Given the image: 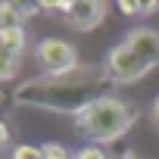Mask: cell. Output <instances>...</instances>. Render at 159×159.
<instances>
[{
	"label": "cell",
	"mask_w": 159,
	"mask_h": 159,
	"mask_svg": "<svg viewBox=\"0 0 159 159\" xmlns=\"http://www.w3.org/2000/svg\"><path fill=\"white\" fill-rule=\"evenodd\" d=\"M116 81L103 66H78L66 75H41L22 81L13 94V100L62 116H81L91 103L112 97Z\"/></svg>",
	"instance_id": "6da1fadb"
},
{
	"label": "cell",
	"mask_w": 159,
	"mask_h": 159,
	"mask_svg": "<svg viewBox=\"0 0 159 159\" xmlns=\"http://www.w3.org/2000/svg\"><path fill=\"white\" fill-rule=\"evenodd\" d=\"M159 66V31L156 28H134L128 31L109 53L103 69L116 84H131L140 81L147 72Z\"/></svg>",
	"instance_id": "7a4b0ae2"
},
{
	"label": "cell",
	"mask_w": 159,
	"mask_h": 159,
	"mask_svg": "<svg viewBox=\"0 0 159 159\" xmlns=\"http://www.w3.org/2000/svg\"><path fill=\"white\" fill-rule=\"evenodd\" d=\"M137 116H140V109L134 103L106 97V100L91 103L81 116H75V128L91 147H100V143H112L122 134H128L131 125L137 122Z\"/></svg>",
	"instance_id": "3957f363"
},
{
	"label": "cell",
	"mask_w": 159,
	"mask_h": 159,
	"mask_svg": "<svg viewBox=\"0 0 159 159\" xmlns=\"http://www.w3.org/2000/svg\"><path fill=\"white\" fill-rule=\"evenodd\" d=\"M34 53H38V66H41L47 75H66V72L78 69V53H75V47L66 44V41H59V38H44V41H38Z\"/></svg>",
	"instance_id": "277c9868"
},
{
	"label": "cell",
	"mask_w": 159,
	"mask_h": 159,
	"mask_svg": "<svg viewBox=\"0 0 159 159\" xmlns=\"http://www.w3.org/2000/svg\"><path fill=\"white\" fill-rule=\"evenodd\" d=\"M62 19L75 31H91L106 19V3L103 0H72L69 10L62 13Z\"/></svg>",
	"instance_id": "5b68a950"
},
{
	"label": "cell",
	"mask_w": 159,
	"mask_h": 159,
	"mask_svg": "<svg viewBox=\"0 0 159 159\" xmlns=\"http://www.w3.org/2000/svg\"><path fill=\"white\" fill-rule=\"evenodd\" d=\"M22 25H25L22 3H0V28H22Z\"/></svg>",
	"instance_id": "8992f818"
},
{
	"label": "cell",
	"mask_w": 159,
	"mask_h": 159,
	"mask_svg": "<svg viewBox=\"0 0 159 159\" xmlns=\"http://www.w3.org/2000/svg\"><path fill=\"white\" fill-rule=\"evenodd\" d=\"M25 28H0V47H7L13 53H22L25 50Z\"/></svg>",
	"instance_id": "52a82bcc"
},
{
	"label": "cell",
	"mask_w": 159,
	"mask_h": 159,
	"mask_svg": "<svg viewBox=\"0 0 159 159\" xmlns=\"http://www.w3.org/2000/svg\"><path fill=\"white\" fill-rule=\"evenodd\" d=\"M19 62H22V53H13L7 47H0V81H10L19 72Z\"/></svg>",
	"instance_id": "ba28073f"
},
{
	"label": "cell",
	"mask_w": 159,
	"mask_h": 159,
	"mask_svg": "<svg viewBox=\"0 0 159 159\" xmlns=\"http://www.w3.org/2000/svg\"><path fill=\"white\" fill-rule=\"evenodd\" d=\"M41 156L44 159H75V156H69V150L62 143H41Z\"/></svg>",
	"instance_id": "9c48e42d"
},
{
	"label": "cell",
	"mask_w": 159,
	"mask_h": 159,
	"mask_svg": "<svg viewBox=\"0 0 159 159\" xmlns=\"http://www.w3.org/2000/svg\"><path fill=\"white\" fill-rule=\"evenodd\" d=\"M13 159H44L41 156V147H31V143H19L13 150Z\"/></svg>",
	"instance_id": "30bf717a"
},
{
	"label": "cell",
	"mask_w": 159,
	"mask_h": 159,
	"mask_svg": "<svg viewBox=\"0 0 159 159\" xmlns=\"http://www.w3.org/2000/svg\"><path fill=\"white\" fill-rule=\"evenodd\" d=\"M75 159H109V156H106L100 147H91V143H88V147H81V150L75 153Z\"/></svg>",
	"instance_id": "8fae6325"
},
{
	"label": "cell",
	"mask_w": 159,
	"mask_h": 159,
	"mask_svg": "<svg viewBox=\"0 0 159 159\" xmlns=\"http://www.w3.org/2000/svg\"><path fill=\"white\" fill-rule=\"evenodd\" d=\"M119 13H122V16H137V13H143V3H128V0H122V3H119Z\"/></svg>",
	"instance_id": "7c38bea8"
},
{
	"label": "cell",
	"mask_w": 159,
	"mask_h": 159,
	"mask_svg": "<svg viewBox=\"0 0 159 159\" xmlns=\"http://www.w3.org/2000/svg\"><path fill=\"white\" fill-rule=\"evenodd\" d=\"M7 140H10V125H7L3 119H0V147H3Z\"/></svg>",
	"instance_id": "4fadbf2b"
},
{
	"label": "cell",
	"mask_w": 159,
	"mask_h": 159,
	"mask_svg": "<svg viewBox=\"0 0 159 159\" xmlns=\"http://www.w3.org/2000/svg\"><path fill=\"white\" fill-rule=\"evenodd\" d=\"M150 119L156 122V128H159V97L153 100V106H150Z\"/></svg>",
	"instance_id": "5bb4252c"
},
{
	"label": "cell",
	"mask_w": 159,
	"mask_h": 159,
	"mask_svg": "<svg viewBox=\"0 0 159 159\" xmlns=\"http://www.w3.org/2000/svg\"><path fill=\"white\" fill-rule=\"evenodd\" d=\"M7 103H10V94H7V91H3V84H0V109H3V106H7Z\"/></svg>",
	"instance_id": "9a60e30c"
},
{
	"label": "cell",
	"mask_w": 159,
	"mask_h": 159,
	"mask_svg": "<svg viewBox=\"0 0 159 159\" xmlns=\"http://www.w3.org/2000/svg\"><path fill=\"white\" fill-rule=\"evenodd\" d=\"M122 159H147V156H140V153H134V150H128V153H125Z\"/></svg>",
	"instance_id": "2e32d148"
}]
</instances>
